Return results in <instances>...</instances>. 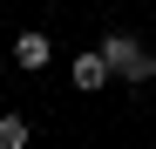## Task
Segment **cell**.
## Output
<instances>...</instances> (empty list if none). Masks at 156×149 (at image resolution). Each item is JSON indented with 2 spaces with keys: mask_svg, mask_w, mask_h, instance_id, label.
Listing matches in <instances>:
<instances>
[{
  "mask_svg": "<svg viewBox=\"0 0 156 149\" xmlns=\"http://www.w3.org/2000/svg\"><path fill=\"white\" fill-rule=\"evenodd\" d=\"M95 47H102V61L115 68V81H122V88H149V81H156V54H149L129 27H109Z\"/></svg>",
  "mask_w": 156,
  "mask_h": 149,
  "instance_id": "cell-1",
  "label": "cell"
},
{
  "mask_svg": "<svg viewBox=\"0 0 156 149\" xmlns=\"http://www.w3.org/2000/svg\"><path fill=\"white\" fill-rule=\"evenodd\" d=\"M34 129H27V115H0V149H27Z\"/></svg>",
  "mask_w": 156,
  "mask_h": 149,
  "instance_id": "cell-4",
  "label": "cell"
},
{
  "mask_svg": "<svg viewBox=\"0 0 156 149\" xmlns=\"http://www.w3.org/2000/svg\"><path fill=\"white\" fill-rule=\"evenodd\" d=\"M68 81L82 88V95H95V88H109V81H115V68L102 61V47H88V54H75V61H68Z\"/></svg>",
  "mask_w": 156,
  "mask_h": 149,
  "instance_id": "cell-2",
  "label": "cell"
},
{
  "mask_svg": "<svg viewBox=\"0 0 156 149\" xmlns=\"http://www.w3.org/2000/svg\"><path fill=\"white\" fill-rule=\"evenodd\" d=\"M48 54H55V41H48L41 27H27V34L14 41V61H20V68H48Z\"/></svg>",
  "mask_w": 156,
  "mask_h": 149,
  "instance_id": "cell-3",
  "label": "cell"
}]
</instances>
